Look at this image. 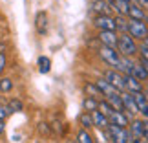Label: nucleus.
<instances>
[{
    "label": "nucleus",
    "instance_id": "1",
    "mask_svg": "<svg viewBox=\"0 0 148 143\" xmlns=\"http://www.w3.org/2000/svg\"><path fill=\"white\" fill-rule=\"evenodd\" d=\"M99 55H101V59L104 61L108 66H112V70H117V72L123 73V57L119 55L117 50L102 46V48L99 50Z\"/></svg>",
    "mask_w": 148,
    "mask_h": 143
},
{
    "label": "nucleus",
    "instance_id": "2",
    "mask_svg": "<svg viewBox=\"0 0 148 143\" xmlns=\"http://www.w3.org/2000/svg\"><path fill=\"white\" fill-rule=\"evenodd\" d=\"M117 51L121 57H132L137 53V44H135V41L128 33H123L117 39Z\"/></svg>",
    "mask_w": 148,
    "mask_h": 143
},
{
    "label": "nucleus",
    "instance_id": "3",
    "mask_svg": "<svg viewBox=\"0 0 148 143\" xmlns=\"http://www.w3.org/2000/svg\"><path fill=\"white\" fill-rule=\"evenodd\" d=\"M108 130V136L113 143H130L132 140V134H130L128 128H121V127H115V125H108L106 127Z\"/></svg>",
    "mask_w": 148,
    "mask_h": 143
},
{
    "label": "nucleus",
    "instance_id": "4",
    "mask_svg": "<svg viewBox=\"0 0 148 143\" xmlns=\"http://www.w3.org/2000/svg\"><path fill=\"white\" fill-rule=\"evenodd\" d=\"M126 31L132 39H139V41H145L148 37V26L146 22H141V20H130Z\"/></svg>",
    "mask_w": 148,
    "mask_h": 143
},
{
    "label": "nucleus",
    "instance_id": "5",
    "mask_svg": "<svg viewBox=\"0 0 148 143\" xmlns=\"http://www.w3.org/2000/svg\"><path fill=\"white\" fill-rule=\"evenodd\" d=\"M104 79L117 90V92H124V90H126V86H124V75H123L121 72H117V70H106Z\"/></svg>",
    "mask_w": 148,
    "mask_h": 143
},
{
    "label": "nucleus",
    "instance_id": "6",
    "mask_svg": "<svg viewBox=\"0 0 148 143\" xmlns=\"http://www.w3.org/2000/svg\"><path fill=\"white\" fill-rule=\"evenodd\" d=\"M93 26L101 31H117V24H115V19L110 15V17H95L93 20Z\"/></svg>",
    "mask_w": 148,
    "mask_h": 143
},
{
    "label": "nucleus",
    "instance_id": "7",
    "mask_svg": "<svg viewBox=\"0 0 148 143\" xmlns=\"http://www.w3.org/2000/svg\"><path fill=\"white\" fill-rule=\"evenodd\" d=\"M35 28H37V33H38V35H46V33H48L49 19H48V13H46V11H38V13L35 15Z\"/></svg>",
    "mask_w": 148,
    "mask_h": 143
},
{
    "label": "nucleus",
    "instance_id": "8",
    "mask_svg": "<svg viewBox=\"0 0 148 143\" xmlns=\"http://www.w3.org/2000/svg\"><path fill=\"white\" fill-rule=\"evenodd\" d=\"M117 39H119V35L115 31H101L99 33V41H101L102 46H106V48L115 50L117 48Z\"/></svg>",
    "mask_w": 148,
    "mask_h": 143
},
{
    "label": "nucleus",
    "instance_id": "9",
    "mask_svg": "<svg viewBox=\"0 0 148 143\" xmlns=\"http://www.w3.org/2000/svg\"><path fill=\"white\" fill-rule=\"evenodd\" d=\"M92 9H93V13H97V17H110L112 13V8L106 0H93Z\"/></svg>",
    "mask_w": 148,
    "mask_h": 143
},
{
    "label": "nucleus",
    "instance_id": "10",
    "mask_svg": "<svg viewBox=\"0 0 148 143\" xmlns=\"http://www.w3.org/2000/svg\"><path fill=\"white\" fill-rule=\"evenodd\" d=\"M108 123L115 125V127H121V128H126V125H130V119L124 112H113L112 116L108 117Z\"/></svg>",
    "mask_w": 148,
    "mask_h": 143
},
{
    "label": "nucleus",
    "instance_id": "11",
    "mask_svg": "<svg viewBox=\"0 0 148 143\" xmlns=\"http://www.w3.org/2000/svg\"><path fill=\"white\" fill-rule=\"evenodd\" d=\"M121 101H123V106L126 108L130 114H137V112H139L137 105H135V99H134V94H130V92H121Z\"/></svg>",
    "mask_w": 148,
    "mask_h": 143
},
{
    "label": "nucleus",
    "instance_id": "12",
    "mask_svg": "<svg viewBox=\"0 0 148 143\" xmlns=\"http://www.w3.org/2000/svg\"><path fill=\"white\" fill-rule=\"evenodd\" d=\"M124 86H126V92H130V94L143 92V84H141V81H137L134 75H124Z\"/></svg>",
    "mask_w": 148,
    "mask_h": 143
},
{
    "label": "nucleus",
    "instance_id": "13",
    "mask_svg": "<svg viewBox=\"0 0 148 143\" xmlns=\"http://www.w3.org/2000/svg\"><path fill=\"white\" fill-rule=\"evenodd\" d=\"M108 4H110V8H113L121 17L128 15V9H130V6H132L128 0H108Z\"/></svg>",
    "mask_w": 148,
    "mask_h": 143
},
{
    "label": "nucleus",
    "instance_id": "14",
    "mask_svg": "<svg viewBox=\"0 0 148 143\" xmlns=\"http://www.w3.org/2000/svg\"><path fill=\"white\" fill-rule=\"evenodd\" d=\"M95 86L99 88L101 95H106V97H110V95H113V94L117 92V90L113 88V86H112V84L106 81L104 77H102V79H97V81H95Z\"/></svg>",
    "mask_w": 148,
    "mask_h": 143
},
{
    "label": "nucleus",
    "instance_id": "15",
    "mask_svg": "<svg viewBox=\"0 0 148 143\" xmlns=\"http://www.w3.org/2000/svg\"><path fill=\"white\" fill-rule=\"evenodd\" d=\"M90 116H92V121H93V127H97V128H106L108 125V117L104 116L102 112L99 110H93V112H90Z\"/></svg>",
    "mask_w": 148,
    "mask_h": 143
},
{
    "label": "nucleus",
    "instance_id": "16",
    "mask_svg": "<svg viewBox=\"0 0 148 143\" xmlns=\"http://www.w3.org/2000/svg\"><path fill=\"white\" fill-rule=\"evenodd\" d=\"M128 17H130V20H141V22H145L146 13H145V9L141 8V6L132 4V6H130V9H128Z\"/></svg>",
    "mask_w": 148,
    "mask_h": 143
},
{
    "label": "nucleus",
    "instance_id": "17",
    "mask_svg": "<svg viewBox=\"0 0 148 143\" xmlns=\"http://www.w3.org/2000/svg\"><path fill=\"white\" fill-rule=\"evenodd\" d=\"M130 75H134L137 81H148V72L145 70V66L141 64V62L139 64H134V70H132Z\"/></svg>",
    "mask_w": 148,
    "mask_h": 143
},
{
    "label": "nucleus",
    "instance_id": "18",
    "mask_svg": "<svg viewBox=\"0 0 148 143\" xmlns=\"http://www.w3.org/2000/svg\"><path fill=\"white\" fill-rule=\"evenodd\" d=\"M130 134H132V138L143 140V121H139V119L132 121V125H130Z\"/></svg>",
    "mask_w": 148,
    "mask_h": 143
},
{
    "label": "nucleus",
    "instance_id": "19",
    "mask_svg": "<svg viewBox=\"0 0 148 143\" xmlns=\"http://www.w3.org/2000/svg\"><path fill=\"white\" fill-rule=\"evenodd\" d=\"M108 103H110V105H112V108H113V110H115V112H123L124 110V106H123V101H121V94H113V95H110V97H108Z\"/></svg>",
    "mask_w": 148,
    "mask_h": 143
},
{
    "label": "nucleus",
    "instance_id": "20",
    "mask_svg": "<svg viewBox=\"0 0 148 143\" xmlns=\"http://www.w3.org/2000/svg\"><path fill=\"white\" fill-rule=\"evenodd\" d=\"M84 92H86V97H93V99H97L101 95L99 88L95 86V83H84Z\"/></svg>",
    "mask_w": 148,
    "mask_h": 143
},
{
    "label": "nucleus",
    "instance_id": "21",
    "mask_svg": "<svg viewBox=\"0 0 148 143\" xmlns=\"http://www.w3.org/2000/svg\"><path fill=\"white\" fill-rule=\"evenodd\" d=\"M82 106H84V110H88V112L99 110V101H97V99H93V97H84Z\"/></svg>",
    "mask_w": 148,
    "mask_h": 143
},
{
    "label": "nucleus",
    "instance_id": "22",
    "mask_svg": "<svg viewBox=\"0 0 148 143\" xmlns=\"http://www.w3.org/2000/svg\"><path fill=\"white\" fill-rule=\"evenodd\" d=\"M8 108H9V112H20V110H24V103L20 99H16V97H11L8 101Z\"/></svg>",
    "mask_w": 148,
    "mask_h": 143
},
{
    "label": "nucleus",
    "instance_id": "23",
    "mask_svg": "<svg viewBox=\"0 0 148 143\" xmlns=\"http://www.w3.org/2000/svg\"><path fill=\"white\" fill-rule=\"evenodd\" d=\"M37 64H38V72L40 73H48L49 72V68H51V61L48 59V57H38V61H37Z\"/></svg>",
    "mask_w": 148,
    "mask_h": 143
},
{
    "label": "nucleus",
    "instance_id": "24",
    "mask_svg": "<svg viewBox=\"0 0 148 143\" xmlns=\"http://www.w3.org/2000/svg\"><path fill=\"white\" fill-rule=\"evenodd\" d=\"M13 90V81H11L9 77H2L0 79V92H4V94H8Z\"/></svg>",
    "mask_w": 148,
    "mask_h": 143
},
{
    "label": "nucleus",
    "instance_id": "25",
    "mask_svg": "<svg viewBox=\"0 0 148 143\" xmlns=\"http://www.w3.org/2000/svg\"><path fill=\"white\" fill-rule=\"evenodd\" d=\"M99 112H102L106 117H110V116H112V114L115 112V110L112 108V105H110L108 101H99Z\"/></svg>",
    "mask_w": 148,
    "mask_h": 143
},
{
    "label": "nucleus",
    "instance_id": "26",
    "mask_svg": "<svg viewBox=\"0 0 148 143\" xmlns=\"http://www.w3.org/2000/svg\"><path fill=\"white\" fill-rule=\"evenodd\" d=\"M79 121H81V125L84 128H90V127H93V121H92V116H90V112H84L79 116Z\"/></svg>",
    "mask_w": 148,
    "mask_h": 143
},
{
    "label": "nucleus",
    "instance_id": "27",
    "mask_svg": "<svg viewBox=\"0 0 148 143\" xmlns=\"http://www.w3.org/2000/svg\"><path fill=\"white\" fill-rule=\"evenodd\" d=\"M77 143H93V140H92V136H90L84 128H81L77 132Z\"/></svg>",
    "mask_w": 148,
    "mask_h": 143
},
{
    "label": "nucleus",
    "instance_id": "28",
    "mask_svg": "<svg viewBox=\"0 0 148 143\" xmlns=\"http://www.w3.org/2000/svg\"><path fill=\"white\" fill-rule=\"evenodd\" d=\"M115 24H117V30H123L124 33H126V30H128V22H126V19L124 17H115Z\"/></svg>",
    "mask_w": 148,
    "mask_h": 143
},
{
    "label": "nucleus",
    "instance_id": "29",
    "mask_svg": "<svg viewBox=\"0 0 148 143\" xmlns=\"http://www.w3.org/2000/svg\"><path fill=\"white\" fill-rule=\"evenodd\" d=\"M134 99H135V105H137V108H141L146 103V99H145V95H143V92H139V94H134Z\"/></svg>",
    "mask_w": 148,
    "mask_h": 143
},
{
    "label": "nucleus",
    "instance_id": "30",
    "mask_svg": "<svg viewBox=\"0 0 148 143\" xmlns=\"http://www.w3.org/2000/svg\"><path fill=\"white\" fill-rule=\"evenodd\" d=\"M9 108H8V105H0V121H4L5 117L9 116Z\"/></svg>",
    "mask_w": 148,
    "mask_h": 143
},
{
    "label": "nucleus",
    "instance_id": "31",
    "mask_svg": "<svg viewBox=\"0 0 148 143\" xmlns=\"http://www.w3.org/2000/svg\"><path fill=\"white\" fill-rule=\"evenodd\" d=\"M5 64H8V59H5V53L0 51V73L5 70Z\"/></svg>",
    "mask_w": 148,
    "mask_h": 143
},
{
    "label": "nucleus",
    "instance_id": "32",
    "mask_svg": "<svg viewBox=\"0 0 148 143\" xmlns=\"http://www.w3.org/2000/svg\"><path fill=\"white\" fill-rule=\"evenodd\" d=\"M141 59L148 62V48L146 46H141Z\"/></svg>",
    "mask_w": 148,
    "mask_h": 143
},
{
    "label": "nucleus",
    "instance_id": "33",
    "mask_svg": "<svg viewBox=\"0 0 148 143\" xmlns=\"http://www.w3.org/2000/svg\"><path fill=\"white\" fill-rule=\"evenodd\" d=\"M143 140L148 141V121H143Z\"/></svg>",
    "mask_w": 148,
    "mask_h": 143
},
{
    "label": "nucleus",
    "instance_id": "34",
    "mask_svg": "<svg viewBox=\"0 0 148 143\" xmlns=\"http://www.w3.org/2000/svg\"><path fill=\"white\" fill-rule=\"evenodd\" d=\"M139 112H141V114H143V116H145V117L148 119V103H145V105L139 108Z\"/></svg>",
    "mask_w": 148,
    "mask_h": 143
},
{
    "label": "nucleus",
    "instance_id": "35",
    "mask_svg": "<svg viewBox=\"0 0 148 143\" xmlns=\"http://www.w3.org/2000/svg\"><path fill=\"white\" fill-rule=\"evenodd\" d=\"M137 6H141V8H148V0H137Z\"/></svg>",
    "mask_w": 148,
    "mask_h": 143
},
{
    "label": "nucleus",
    "instance_id": "36",
    "mask_svg": "<svg viewBox=\"0 0 148 143\" xmlns=\"http://www.w3.org/2000/svg\"><path fill=\"white\" fill-rule=\"evenodd\" d=\"M130 143H145V140H137V138H132Z\"/></svg>",
    "mask_w": 148,
    "mask_h": 143
},
{
    "label": "nucleus",
    "instance_id": "37",
    "mask_svg": "<svg viewBox=\"0 0 148 143\" xmlns=\"http://www.w3.org/2000/svg\"><path fill=\"white\" fill-rule=\"evenodd\" d=\"M141 64H143V66H145V70L148 72V62H146V61H141Z\"/></svg>",
    "mask_w": 148,
    "mask_h": 143
},
{
    "label": "nucleus",
    "instance_id": "38",
    "mask_svg": "<svg viewBox=\"0 0 148 143\" xmlns=\"http://www.w3.org/2000/svg\"><path fill=\"white\" fill-rule=\"evenodd\" d=\"M4 132V121H0V134Z\"/></svg>",
    "mask_w": 148,
    "mask_h": 143
},
{
    "label": "nucleus",
    "instance_id": "39",
    "mask_svg": "<svg viewBox=\"0 0 148 143\" xmlns=\"http://www.w3.org/2000/svg\"><path fill=\"white\" fill-rule=\"evenodd\" d=\"M143 46H146V48H148V37H146L145 41H143Z\"/></svg>",
    "mask_w": 148,
    "mask_h": 143
},
{
    "label": "nucleus",
    "instance_id": "40",
    "mask_svg": "<svg viewBox=\"0 0 148 143\" xmlns=\"http://www.w3.org/2000/svg\"><path fill=\"white\" fill-rule=\"evenodd\" d=\"M145 20H146V22H148V15H146V17H145Z\"/></svg>",
    "mask_w": 148,
    "mask_h": 143
}]
</instances>
